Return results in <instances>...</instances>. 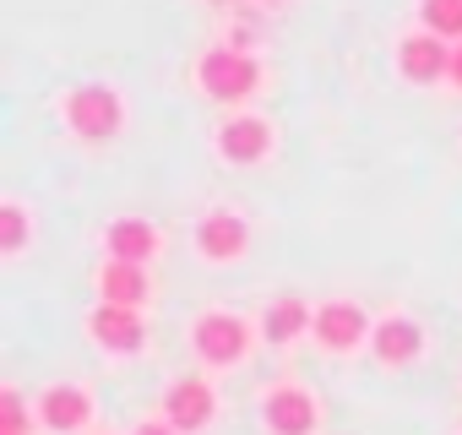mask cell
Returning <instances> with one entry per match:
<instances>
[{
	"label": "cell",
	"mask_w": 462,
	"mask_h": 435,
	"mask_svg": "<svg viewBox=\"0 0 462 435\" xmlns=\"http://www.w3.org/2000/svg\"><path fill=\"white\" fill-rule=\"evenodd\" d=\"M196 88L212 104H245L262 88V60L251 50H240V44H212L196 60Z\"/></svg>",
	"instance_id": "6da1fadb"
},
{
	"label": "cell",
	"mask_w": 462,
	"mask_h": 435,
	"mask_svg": "<svg viewBox=\"0 0 462 435\" xmlns=\"http://www.w3.org/2000/svg\"><path fill=\"white\" fill-rule=\"evenodd\" d=\"M60 120H66V131L77 136V142H115L120 136V125H125V98L109 88V82H82V88H71L66 93V104H60Z\"/></svg>",
	"instance_id": "7a4b0ae2"
},
{
	"label": "cell",
	"mask_w": 462,
	"mask_h": 435,
	"mask_svg": "<svg viewBox=\"0 0 462 435\" xmlns=\"http://www.w3.org/2000/svg\"><path fill=\"white\" fill-rule=\"evenodd\" d=\"M190 348H196V359L212 365V370H235V365L251 354V327H245V316H235V310H207V316L190 321Z\"/></svg>",
	"instance_id": "3957f363"
},
{
	"label": "cell",
	"mask_w": 462,
	"mask_h": 435,
	"mask_svg": "<svg viewBox=\"0 0 462 435\" xmlns=\"http://www.w3.org/2000/svg\"><path fill=\"white\" fill-rule=\"evenodd\" d=\"M196 251H201V262H217V267L240 262L251 251V224L235 207H212L196 218Z\"/></svg>",
	"instance_id": "277c9868"
},
{
	"label": "cell",
	"mask_w": 462,
	"mask_h": 435,
	"mask_svg": "<svg viewBox=\"0 0 462 435\" xmlns=\"http://www.w3.org/2000/svg\"><path fill=\"white\" fill-rule=\"evenodd\" d=\"M88 338L104 348V354H142L147 348V321L136 305H115V300H98L88 310Z\"/></svg>",
	"instance_id": "5b68a950"
},
{
	"label": "cell",
	"mask_w": 462,
	"mask_h": 435,
	"mask_svg": "<svg viewBox=\"0 0 462 435\" xmlns=\"http://www.w3.org/2000/svg\"><path fill=\"white\" fill-rule=\"evenodd\" d=\"M310 332H316V343H321L327 354H354L359 343H370L375 327H370V316H365L359 300H327V305H316Z\"/></svg>",
	"instance_id": "8992f818"
},
{
	"label": "cell",
	"mask_w": 462,
	"mask_h": 435,
	"mask_svg": "<svg viewBox=\"0 0 462 435\" xmlns=\"http://www.w3.org/2000/svg\"><path fill=\"white\" fill-rule=\"evenodd\" d=\"M397 71L413 82V88H435V82H451V39L419 28L397 44Z\"/></svg>",
	"instance_id": "52a82bcc"
},
{
	"label": "cell",
	"mask_w": 462,
	"mask_h": 435,
	"mask_svg": "<svg viewBox=\"0 0 462 435\" xmlns=\"http://www.w3.org/2000/svg\"><path fill=\"white\" fill-rule=\"evenodd\" d=\"M262 424H267V435H316L321 408H316V397L305 386L283 381V386H273L262 397Z\"/></svg>",
	"instance_id": "ba28073f"
},
{
	"label": "cell",
	"mask_w": 462,
	"mask_h": 435,
	"mask_svg": "<svg viewBox=\"0 0 462 435\" xmlns=\"http://www.w3.org/2000/svg\"><path fill=\"white\" fill-rule=\"evenodd\" d=\"M212 413H217V392H212L201 375H180V381H169V392H163V419H169L180 435L207 430Z\"/></svg>",
	"instance_id": "9c48e42d"
},
{
	"label": "cell",
	"mask_w": 462,
	"mask_h": 435,
	"mask_svg": "<svg viewBox=\"0 0 462 435\" xmlns=\"http://www.w3.org/2000/svg\"><path fill=\"white\" fill-rule=\"evenodd\" d=\"M88 419H93V392H88V386L55 381V386L39 392V424H44V430L77 435V430H88Z\"/></svg>",
	"instance_id": "30bf717a"
},
{
	"label": "cell",
	"mask_w": 462,
	"mask_h": 435,
	"mask_svg": "<svg viewBox=\"0 0 462 435\" xmlns=\"http://www.w3.org/2000/svg\"><path fill=\"white\" fill-rule=\"evenodd\" d=\"M217 153L228 158V163H262L267 153H273V125L262 120V115H228L223 125H217Z\"/></svg>",
	"instance_id": "8fae6325"
},
{
	"label": "cell",
	"mask_w": 462,
	"mask_h": 435,
	"mask_svg": "<svg viewBox=\"0 0 462 435\" xmlns=\"http://www.w3.org/2000/svg\"><path fill=\"white\" fill-rule=\"evenodd\" d=\"M370 354L386 365V370H402L424 354V327L413 316H381L375 332H370Z\"/></svg>",
	"instance_id": "7c38bea8"
},
{
	"label": "cell",
	"mask_w": 462,
	"mask_h": 435,
	"mask_svg": "<svg viewBox=\"0 0 462 435\" xmlns=\"http://www.w3.org/2000/svg\"><path fill=\"white\" fill-rule=\"evenodd\" d=\"M104 251L120 256V262H152L158 256V229H152V218H109V229H104Z\"/></svg>",
	"instance_id": "4fadbf2b"
},
{
	"label": "cell",
	"mask_w": 462,
	"mask_h": 435,
	"mask_svg": "<svg viewBox=\"0 0 462 435\" xmlns=\"http://www.w3.org/2000/svg\"><path fill=\"white\" fill-rule=\"evenodd\" d=\"M147 294H152V278H147V262H120V256H109L104 267H98V300H115V305H147Z\"/></svg>",
	"instance_id": "5bb4252c"
},
{
	"label": "cell",
	"mask_w": 462,
	"mask_h": 435,
	"mask_svg": "<svg viewBox=\"0 0 462 435\" xmlns=\"http://www.w3.org/2000/svg\"><path fill=\"white\" fill-rule=\"evenodd\" d=\"M310 321H316V305H305V300L283 294V300H273V305L262 310V338H267L273 348H289L294 338H305V332H310Z\"/></svg>",
	"instance_id": "9a60e30c"
},
{
	"label": "cell",
	"mask_w": 462,
	"mask_h": 435,
	"mask_svg": "<svg viewBox=\"0 0 462 435\" xmlns=\"http://www.w3.org/2000/svg\"><path fill=\"white\" fill-rule=\"evenodd\" d=\"M419 28L462 44V0H419Z\"/></svg>",
	"instance_id": "2e32d148"
},
{
	"label": "cell",
	"mask_w": 462,
	"mask_h": 435,
	"mask_svg": "<svg viewBox=\"0 0 462 435\" xmlns=\"http://www.w3.org/2000/svg\"><path fill=\"white\" fill-rule=\"evenodd\" d=\"M28 251V207L23 201H0V256L17 262Z\"/></svg>",
	"instance_id": "e0dca14e"
},
{
	"label": "cell",
	"mask_w": 462,
	"mask_h": 435,
	"mask_svg": "<svg viewBox=\"0 0 462 435\" xmlns=\"http://www.w3.org/2000/svg\"><path fill=\"white\" fill-rule=\"evenodd\" d=\"M0 413H6V435H28V403H23L17 386L0 392Z\"/></svg>",
	"instance_id": "ac0fdd59"
},
{
	"label": "cell",
	"mask_w": 462,
	"mask_h": 435,
	"mask_svg": "<svg viewBox=\"0 0 462 435\" xmlns=\"http://www.w3.org/2000/svg\"><path fill=\"white\" fill-rule=\"evenodd\" d=\"M131 435H180V430H174L169 419H147V424H136Z\"/></svg>",
	"instance_id": "d6986e66"
},
{
	"label": "cell",
	"mask_w": 462,
	"mask_h": 435,
	"mask_svg": "<svg viewBox=\"0 0 462 435\" xmlns=\"http://www.w3.org/2000/svg\"><path fill=\"white\" fill-rule=\"evenodd\" d=\"M451 88L462 93V44H451Z\"/></svg>",
	"instance_id": "ffe728a7"
},
{
	"label": "cell",
	"mask_w": 462,
	"mask_h": 435,
	"mask_svg": "<svg viewBox=\"0 0 462 435\" xmlns=\"http://www.w3.org/2000/svg\"><path fill=\"white\" fill-rule=\"evenodd\" d=\"M262 6H278V0H262Z\"/></svg>",
	"instance_id": "44dd1931"
}]
</instances>
